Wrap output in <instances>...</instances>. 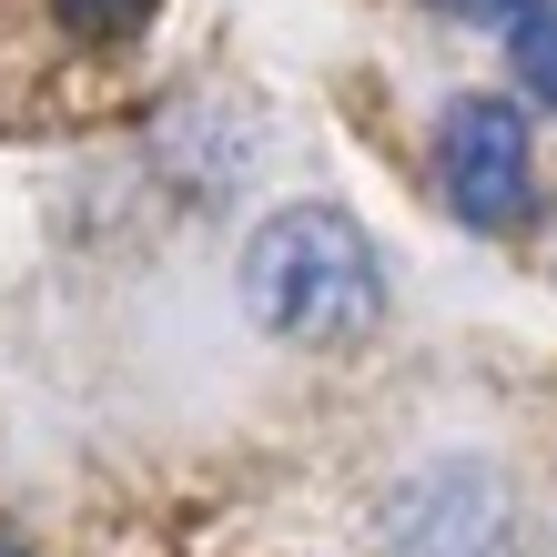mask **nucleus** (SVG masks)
<instances>
[{
	"instance_id": "nucleus-6",
	"label": "nucleus",
	"mask_w": 557,
	"mask_h": 557,
	"mask_svg": "<svg viewBox=\"0 0 557 557\" xmlns=\"http://www.w3.org/2000/svg\"><path fill=\"white\" fill-rule=\"evenodd\" d=\"M425 11H446V21H476V30H507V41H517V30H528V21L547 11V0H425Z\"/></svg>"
},
{
	"instance_id": "nucleus-5",
	"label": "nucleus",
	"mask_w": 557,
	"mask_h": 557,
	"mask_svg": "<svg viewBox=\"0 0 557 557\" xmlns=\"http://www.w3.org/2000/svg\"><path fill=\"white\" fill-rule=\"evenodd\" d=\"M517 82H528L537 102L557 112V0H547V11H537L528 30H517Z\"/></svg>"
},
{
	"instance_id": "nucleus-4",
	"label": "nucleus",
	"mask_w": 557,
	"mask_h": 557,
	"mask_svg": "<svg viewBox=\"0 0 557 557\" xmlns=\"http://www.w3.org/2000/svg\"><path fill=\"white\" fill-rule=\"evenodd\" d=\"M152 11H162V0H51V21L72 30V41H133Z\"/></svg>"
},
{
	"instance_id": "nucleus-1",
	"label": "nucleus",
	"mask_w": 557,
	"mask_h": 557,
	"mask_svg": "<svg viewBox=\"0 0 557 557\" xmlns=\"http://www.w3.org/2000/svg\"><path fill=\"white\" fill-rule=\"evenodd\" d=\"M244 305L284 345L355 355L385 324V264H375V244H366L355 213L284 203L274 223H253V244H244Z\"/></svg>"
},
{
	"instance_id": "nucleus-7",
	"label": "nucleus",
	"mask_w": 557,
	"mask_h": 557,
	"mask_svg": "<svg viewBox=\"0 0 557 557\" xmlns=\"http://www.w3.org/2000/svg\"><path fill=\"white\" fill-rule=\"evenodd\" d=\"M0 557H21V547H11V537H0Z\"/></svg>"
},
{
	"instance_id": "nucleus-3",
	"label": "nucleus",
	"mask_w": 557,
	"mask_h": 557,
	"mask_svg": "<svg viewBox=\"0 0 557 557\" xmlns=\"http://www.w3.org/2000/svg\"><path fill=\"white\" fill-rule=\"evenodd\" d=\"M385 557H528V507L497 467H425L385 507Z\"/></svg>"
},
{
	"instance_id": "nucleus-2",
	"label": "nucleus",
	"mask_w": 557,
	"mask_h": 557,
	"mask_svg": "<svg viewBox=\"0 0 557 557\" xmlns=\"http://www.w3.org/2000/svg\"><path fill=\"white\" fill-rule=\"evenodd\" d=\"M436 183L446 213L467 234H517L537 213V162H528V112L497 102V91H467L436 122Z\"/></svg>"
}]
</instances>
